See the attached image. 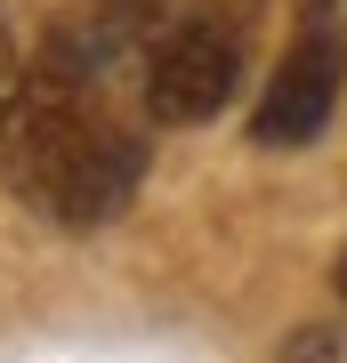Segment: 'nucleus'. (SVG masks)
<instances>
[{"label":"nucleus","instance_id":"7","mask_svg":"<svg viewBox=\"0 0 347 363\" xmlns=\"http://www.w3.org/2000/svg\"><path fill=\"white\" fill-rule=\"evenodd\" d=\"M299 9H331V0H299Z\"/></svg>","mask_w":347,"mask_h":363},{"label":"nucleus","instance_id":"1","mask_svg":"<svg viewBox=\"0 0 347 363\" xmlns=\"http://www.w3.org/2000/svg\"><path fill=\"white\" fill-rule=\"evenodd\" d=\"M105 57L73 33H49L0 105V186L65 234H97L138 202L145 138L105 97Z\"/></svg>","mask_w":347,"mask_h":363},{"label":"nucleus","instance_id":"6","mask_svg":"<svg viewBox=\"0 0 347 363\" xmlns=\"http://www.w3.org/2000/svg\"><path fill=\"white\" fill-rule=\"evenodd\" d=\"M339 298H347V259H339Z\"/></svg>","mask_w":347,"mask_h":363},{"label":"nucleus","instance_id":"2","mask_svg":"<svg viewBox=\"0 0 347 363\" xmlns=\"http://www.w3.org/2000/svg\"><path fill=\"white\" fill-rule=\"evenodd\" d=\"M243 57H250V25L243 0H194L186 16L145 40V121L162 130H194L243 89Z\"/></svg>","mask_w":347,"mask_h":363},{"label":"nucleus","instance_id":"3","mask_svg":"<svg viewBox=\"0 0 347 363\" xmlns=\"http://www.w3.org/2000/svg\"><path fill=\"white\" fill-rule=\"evenodd\" d=\"M339 89H347V25L331 9H307V25L291 33L283 65L267 73L250 105V145H283V154L315 145L339 113Z\"/></svg>","mask_w":347,"mask_h":363},{"label":"nucleus","instance_id":"5","mask_svg":"<svg viewBox=\"0 0 347 363\" xmlns=\"http://www.w3.org/2000/svg\"><path fill=\"white\" fill-rule=\"evenodd\" d=\"M16 33H9V9H0V105H9V89H16Z\"/></svg>","mask_w":347,"mask_h":363},{"label":"nucleus","instance_id":"4","mask_svg":"<svg viewBox=\"0 0 347 363\" xmlns=\"http://www.w3.org/2000/svg\"><path fill=\"white\" fill-rule=\"evenodd\" d=\"M283 363H339V339L323 331V323H307V331L283 339Z\"/></svg>","mask_w":347,"mask_h":363}]
</instances>
